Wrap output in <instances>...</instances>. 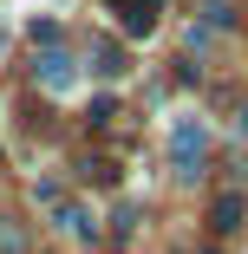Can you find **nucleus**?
Here are the masks:
<instances>
[{
    "label": "nucleus",
    "mask_w": 248,
    "mask_h": 254,
    "mask_svg": "<svg viewBox=\"0 0 248 254\" xmlns=\"http://www.w3.org/2000/svg\"><path fill=\"white\" fill-rule=\"evenodd\" d=\"M209 228H216V235L248 228V195H242V189H222V195L209 202Z\"/></svg>",
    "instance_id": "nucleus-3"
},
{
    "label": "nucleus",
    "mask_w": 248,
    "mask_h": 254,
    "mask_svg": "<svg viewBox=\"0 0 248 254\" xmlns=\"http://www.w3.org/2000/svg\"><path fill=\"white\" fill-rule=\"evenodd\" d=\"M85 124H91V130H105V124H118V98H91V111H85Z\"/></svg>",
    "instance_id": "nucleus-7"
},
{
    "label": "nucleus",
    "mask_w": 248,
    "mask_h": 254,
    "mask_svg": "<svg viewBox=\"0 0 248 254\" xmlns=\"http://www.w3.org/2000/svg\"><path fill=\"white\" fill-rule=\"evenodd\" d=\"M124 33H131V39L157 33V13H151V7H137V0H131V7H124Z\"/></svg>",
    "instance_id": "nucleus-6"
},
{
    "label": "nucleus",
    "mask_w": 248,
    "mask_h": 254,
    "mask_svg": "<svg viewBox=\"0 0 248 254\" xmlns=\"http://www.w3.org/2000/svg\"><path fill=\"white\" fill-rule=\"evenodd\" d=\"M203 13H209V26H216V33H222V26H235V13H229V0H209Z\"/></svg>",
    "instance_id": "nucleus-9"
},
{
    "label": "nucleus",
    "mask_w": 248,
    "mask_h": 254,
    "mask_svg": "<svg viewBox=\"0 0 248 254\" xmlns=\"http://www.w3.org/2000/svg\"><path fill=\"white\" fill-rule=\"evenodd\" d=\"M203 254H216V248H203Z\"/></svg>",
    "instance_id": "nucleus-13"
},
{
    "label": "nucleus",
    "mask_w": 248,
    "mask_h": 254,
    "mask_svg": "<svg viewBox=\"0 0 248 254\" xmlns=\"http://www.w3.org/2000/svg\"><path fill=\"white\" fill-rule=\"evenodd\" d=\"M33 46H59V26L53 20H33Z\"/></svg>",
    "instance_id": "nucleus-10"
},
{
    "label": "nucleus",
    "mask_w": 248,
    "mask_h": 254,
    "mask_svg": "<svg viewBox=\"0 0 248 254\" xmlns=\"http://www.w3.org/2000/svg\"><path fill=\"white\" fill-rule=\"evenodd\" d=\"M91 72H98V78H118V72H124V53H118L111 39H91Z\"/></svg>",
    "instance_id": "nucleus-5"
},
{
    "label": "nucleus",
    "mask_w": 248,
    "mask_h": 254,
    "mask_svg": "<svg viewBox=\"0 0 248 254\" xmlns=\"http://www.w3.org/2000/svg\"><path fill=\"white\" fill-rule=\"evenodd\" d=\"M111 7H131V0H111Z\"/></svg>",
    "instance_id": "nucleus-12"
},
{
    "label": "nucleus",
    "mask_w": 248,
    "mask_h": 254,
    "mask_svg": "<svg viewBox=\"0 0 248 254\" xmlns=\"http://www.w3.org/2000/svg\"><path fill=\"white\" fill-rule=\"evenodd\" d=\"M53 222H59V228H66L72 241H98V222H91V215L79 209V202H59V215H53Z\"/></svg>",
    "instance_id": "nucleus-4"
},
{
    "label": "nucleus",
    "mask_w": 248,
    "mask_h": 254,
    "mask_svg": "<svg viewBox=\"0 0 248 254\" xmlns=\"http://www.w3.org/2000/svg\"><path fill=\"white\" fill-rule=\"evenodd\" d=\"M85 176H91V183H105V189H111V183H118V163H111V157H91V163H85Z\"/></svg>",
    "instance_id": "nucleus-8"
},
{
    "label": "nucleus",
    "mask_w": 248,
    "mask_h": 254,
    "mask_svg": "<svg viewBox=\"0 0 248 254\" xmlns=\"http://www.w3.org/2000/svg\"><path fill=\"white\" fill-rule=\"evenodd\" d=\"M111 222H118V235H131V228H137V202H118V215H111Z\"/></svg>",
    "instance_id": "nucleus-11"
},
{
    "label": "nucleus",
    "mask_w": 248,
    "mask_h": 254,
    "mask_svg": "<svg viewBox=\"0 0 248 254\" xmlns=\"http://www.w3.org/2000/svg\"><path fill=\"white\" fill-rule=\"evenodd\" d=\"M33 78H39L46 91H66V85L79 78V65H72L66 46H33Z\"/></svg>",
    "instance_id": "nucleus-2"
},
{
    "label": "nucleus",
    "mask_w": 248,
    "mask_h": 254,
    "mask_svg": "<svg viewBox=\"0 0 248 254\" xmlns=\"http://www.w3.org/2000/svg\"><path fill=\"white\" fill-rule=\"evenodd\" d=\"M203 157H209V130L196 118H176L170 124V170L189 183V176H203Z\"/></svg>",
    "instance_id": "nucleus-1"
}]
</instances>
